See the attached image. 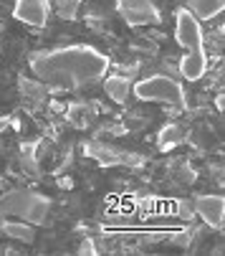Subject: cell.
Segmentation results:
<instances>
[{"instance_id":"7a4b0ae2","label":"cell","mask_w":225,"mask_h":256,"mask_svg":"<svg viewBox=\"0 0 225 256\" xmlns=\"http://www.w3.org/2000/svg\"><path fill=\"white\" fill-rule=\"evenodd\" d=\"M132 92L139 102H155V104H165V106H175V109H182L187 104L182 82H177L175 76H167V74H149V76L139 79L132 86Z\"/></svg>"},{"instance_id":"52a82bcc","label":"cell","mask_w":225,"mask_h":256,"mask_svg":"<svg viewBox=\"0 0 225 256\" xmlns=\"http://www.w3.org/2000/svg\"><path fill=\"white\" fill-rule=\"evenodd\" d=\"M193 208L210 228H215V231L223 228V218H225V198L223 196H198Z\"/></svg>"},{"instance_id":"5b68a950","label":"cell","mask_w":225,"mask_h":256,"mask_svg":"<svg viewBox=\"0 0 225 256\" xmlns=\"http://www.w3.org/2000/svg\"><path fill=\"white\" fill-rule=\"evenodd\" d=\"M117 10L129 26L160 23V10L152 0H117Z\"/></svg>"},{"instance_id":"9a60e30c","label":"cell","mask_w":225,"mask_h":256,"mask_svg":"<svg viewBox=\"0 0 225 256\" xmlns=\"http://www.w3.org/2000/svg\"><path fill=\"white\" fill-rule=\"evenodd\" d=\"M215 106H218V109H220V112H223V94H220V96L215 99Z\"/></svg>"},{"instance_id":"5bb4252c","label":"cell","mask_w":225,"mask_h":256,"mask_svg":"<svg viewBox=\"0 0 225 256\" xmlns=\"http://www.w3.org/2000/svg\"><path fill=\"white\" fill-rule=\"evenodd\" d=\"M96 251H99V248L94 246V241H86V246L79 248V254H96Z\"/></svg>"},{"instance_id":"3957f363","label":"cell","mask_w":225,"mask_h":256,"mask_svg":"<svg viewBox=\"0 0 225 256\" xmlns=\"http://www.w3.org/2000/svg\"><path fill=\"white\" fill-rule=\"evenodd\" d=\"M48 210H51V200L41 193H33V190H10L0 198V213L15 216V218L28 221L33 226L43 224Z\"/></svg>"},{"instance_id":"ba28073f","label":"cell","mask_w":225,"mask_h":256,"mask_svg":"<svg viewBox=\"0 0 225 256\" xmlns=\"http://www.w3.org/2000/svg\"><path fill=\"white\" fill-rule=\"evenodd\" d=\"M180 74L187 82H200L208 74V54L203 51H185V56L180 58Z\"/></svg>"},{"instance_id":"8fae6325","label":"cell","mask_w":225,"mask_h":256,"mask_svg":"<svg viewBox=\"0 0 225 256\" xmlns=\"http://www.w3.org/2000/svg\"><path fill=\"white\" fill-rule=\"evenodd\" d=\"M3 234L20 241V244H33L35 241V228L28 221H8V224H3Z\"/></svg>"},{"instance_id":"6da1fadb","label":"cell","mask_w":225,"mask_h":256,"mask_svg":"<svg viewBox=\"0 0 225 256\" xmlns=\"http://www.w3.org/2000/svg\"><path fill=\"white\" fill-rule=\"evenodd\" d=\"M30 74L51 89H81L101 82L111 61L94 46H61L38 51L28 58Z\"/></svg>"},{"instance_id":"9c48e42d","label":"cell","mask_w":225,"mask_h":256,"mask_svg":"<svg viewBox=\"0 0 225 256\" xmlns=\"http://www.w3.org/2000/svg\"><path fill=\"white\" fill-rule=\"evenodd\" d=\"M104 92H106V96L111 99V102H117V104H124L127 102V96H129V92H132V82L127 79V76H119V74H106L104 79Z\"/></svg>"},{"instance_id":"4fadbf2b","label":"cell","mask_w":225,"mask_h":256,"mask_svg":"<svg viewBox=\"0 0 225 256\" xmlns=\"http://www.w3.org/2000/svg\"><path fill=\"white\" fill-rule=\"evenodd\" d=\"M175 208H177V216L182 218V221H193V216H195V208H193V200H175Z\"/></svg>"},{"instance_id":"277c9868","label":"cell","mask_w":225,"mask_h":256,"mask_svg":"<svg viewBox=\"0 0 225 256\" xmlns=\"http://www.w3.org/2000/svg\"><path fill=\"white\" fill-rule=\"evenodd\" d=\"M175 41L185 51H203L205 48V36H203V23L187 10L180 8L175 13Z\"/></svg>"},{"instance_id":"30bf717a","label":"cell","mask_w":225,"mask_h":256,"mask_svg":"<svg viewBox=\"0 0 225 256\" xmlns=\"http://www.w3.org/2000/svg\"><path fill=\"white\" fill-rule=\"evenodd\" d=\"M225 0H187V10L198 20H213L223 13Z\"/></svg>"},{"instance_id":"7c38bea8","label":"cell","mask_w":225,"mask_h":256,"mask_svg":"<svg viewBox=\"0 0 225 256\" xmlns=\"http://www.w3.org/2000/svg\"><path fill=\"white\" fill-rule=\"evenodd\" d=\"M160 148L162 150H170V148H175V144H180L182 142V130L177 127V124H167L162 132H160Z\"/></svg>"},{"instance_id":"8992f818","label":"cell","mask_w":225,"mask_h":256,"mask_svg":"<svg viewBox=\"0 0 225 256\" xmlns=\"http://www.w3.org/2000/svg\"><path fill=\"white\" fill-rule=\"evenodd\" d=\"M13 18L30 28H43L51 18V3L48 0H15Z\"/></svg>"}]
</instances>
